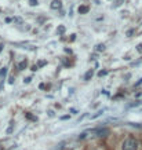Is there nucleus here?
<instances>
[{
	"label": "nucleus",
	"mask_w": 142,
	"mask_h": 150,
	"mask_svg": "<svg viewBox=\"0 0 142 150\" xmlns=\"http://www.w3.org/2000/svg\"><path fill=\"white\" fill-rule=\"evenodd\" d=\"M138 149V142L134 138H127L123 145H121V150H137Z\"/></svg>",
	"instance_id": "f257e3e1"
},
{
	"label": "nucleus",
	"mask_w": 142,
	"mask_h": 150,
	"mask_svg": "<svg viewBox=\"0 0 142 150\" xmlns=\"http://www.w3.org/2000/svg\"><path fill=\"white\" fill-rule=\"evenodd\" d=\"M91 134H95L97 136H108L109 135V129L108 128H97V129H93V131H90Z\"/></svg>",
	"instance_id": "f03ea898"
},
{
	"label": "nucleus",
	"mask_w": 142,
	"mask_h": 150,
	"mask_svg": "<svg viewBox=\"0 0 142 150\" xmlns=\"http://www.w3.org/2000/svg\"><path fill=\"white\" fill-rule=\"evenodd\" d=\"M7 67H3L0 70V91L3 90V84H4V80H6V76H7Z\"/></svg>",
	"instance_id": "7ed1b4c3"
},
{
	"label": "nucleus",
	"mask_w": 142,
	"mask_h": 150,
	"mask_svg": "<svg viewBox=\"0 0 142 150\" xmlns=\"http://www.w3.org/2000/svg\"><path fill=\"white\" fill-rule=\"evenodd\" d=\"M51 8H53V10L61 8V1H59V0H54L53 3H51Z\"/></svg>",
	"instance_id": "20e7f679"
},
{
	"label": "nucleus",
	"mask_w": 142,
	"mask_h": 150,
	"mask_svg": "<svg viewBox=\"0 0 142 150\" xmlns=\"http://www.w3.org/2000/svg\"><path fill=\"white\" fill-rule=\"evenodd\" d=\"M79 12L80 14H87V12H88V7H87V6H80Z\"/></svg>",
	"instance_id": "39448f33"
},
{
	"label": "nucleus",
	"mask_w": 142,
	"mask_h": 150,
	"mask_svg": "<svg viewBox=\"0 0 142 150\" xmlns=\"http://www.w3.org/2000/svg\"><path fill=\"white\" fill-rule=\"evenodd\" d=\"M93 74H94V72H93V69H91V70H88V72L86 73V76H84V80H90V78L93 77Z\"/></svg>",
	"instance_id": "423d86ee"
},
{
	"label": "nucleus",
	"mask_w": 142,
	"mask_h": 150,
	"mask_svg": "<svg viewBox=\"0 0 142 150\" xmlns=\"http://www.w3.org/2000/svg\"><path fill=\"white\" fill-rule=\"evenodd\" d=\"M26 66H28V62H26V61H22V62L19 63V65H18V67H19L21 70H24V69H26Z\"/></svg>",
	"instance_id": "0eeeda50"
},
{
	"label": "nucleus",
	"mask_w": 142,
	"mask_h": 150,
	"mask_svg": "<svg viewBox=\"0 0 142 150\" xmlns=\"http://www.w3.org/2000/svg\"><path fill=\"white\" fill-rule=\"evenodd\" d=\"M57 33L58 35H63V33H65V28H63V26H59L57 29Z\"/></svg>",
	"instance_id": "6e6552de"
},
{
	"label": "nucleus",
	"mask_w": 142,
	"mask_h": 150,
	"mask_svg": "<svg viewBox=\"0 0 142 150\" xmlns=\"http://www.w3.org/2000/svg\"><path fill=\"white\" fill-rule=\"evenodd\" d=\"M104 50H105V46H104V44H98V46H97V51H104Z\"/></svg>",
	"instance_id": "1a4fd4ad"
},
{
	"label": "nucleus",
	"mask_w": 142,
	"mask_h": 150,
	"mask_svg": "<svg viewBox=\"0 0 142 150\" xmlns=\"http://www.w3.org/2000/svg\"><path fill=\"white\" fill-rule=\"evenodd\" d=\"M104 113V109H102V110H100V112H98V113L97 114H94V116H93V117H91V119H97V117H98V116H101V114Z\"/></svg>",
	"instance_id": "9d476101"
},
{
	"label": "nucleus",
	"mask_w": 142,
	"mask_h": 150,
	"mask_svg": "<svg viewBox=\"0 0 142 150\" xmlns=\"http://www.w3.org/2000/svg\"><path fill=\"white\" fill-rule=\"evenodd\" d=\"M26 117H28V119H29V120H35V121H36V117H35V116H32V114H29V113H26Z\"/></svg>",
	"instance_id": "9b49d317"
},
{
	"label": "nucleus",
	"mask_w": 142,
	"mask_h": 150,
	"mask_svg": "<svg viewBox=\"0 0 142 150\" xmlns=\"http://www.w3.org/2000/svg\"><path fill=\"white\" fill-rule=\"evenodd\" d=\"M63 149V143H59V145H57V147L54 150H62Z\"/></svg>",
	"instance_id": "f8f14e48"
},
{
	"label": "nucleus",
	"mask_w": 142,
	"mask_h": 150,
	"mask_svg": "<svg viewBox=\"0 0 142 150\" xmlns=\"http://www.w3.org/2000/svg\"><path fill=\"white\" fill-rule=\"evenodd\" d=\"M46 63H47V61H39V65H37V66H39V67H40V66H44Z\"/></svg>",
	"instance_id": "ddd939ff"
},
{
	"label": "nucleus",
	"mask_w": 142,
	"mask_h": 150,
	"mask_svg": "<svg viewBox=\"0 0 142 150\" xmlns=\"http://www.w3.org/2000/svg\"><path fill=\"white\" fill-rule=\"evenodd\" d=\"M29 4L31 6H37V0H29Z\"/></svg>",
	"instance_id": "4468645a"
},
{
	"label": "nucleus",
	"mask_w": 142,
	"mask_h": 150,
	"mask_svg": "<svg viewBox=\"0 0 142 150\" xmlns=\"http://www.w3.org/2000/svg\"><path fill=\"white\" fill-rule=\"evenodd\" d=\"M123 1H124V0H117V1L115 3V7H119V6H120L121 3H123Z\"/></svg>",
	"instance_id": "2eb2a0df"
},
{
	"label": "nucleus",
	"mask_w": 142,
	"mask_h": 150,
	"mask_svg": "<svg viewBox=\"0 0 142 150\" xmlns=\"http://www.w3.org/2000/svg\"><path fill=\"white\" fill-rule=\"evenodd\" d=\"M106 74V70H101L100 73H98V76H100V77H102V76H105Z\"/></svg>",
	"instance_id": "dca6fc26"
},
{
	"label": "nucleus",
	"mask_w": 142,
	"mask_h": 150,
	"mask_svg": "<svg viewBox=\"0 0 142 150\" xmlns=\"http://www.w3.org/2000/svg\"><path fill=\"white\" fill-rule=\"evenodd\" d=\"M141 103H142V101H138V102H135V103H132L131 106H139Z\"/></svg>",
	"instance_id": "f3484780"
},
{
	"label": "nucleus",
	"mask_w": 142,
	"mask_h": 150,
	"mask_svg": "<svg viewBox=\"0 0 142 150\" xmlns=\"http://www.w3.org/2000/svg\"><path fill=\"white\" fill-rule=\"evenodd\" d=\"M137 50H138L139 52H142V44H138V46H137Z\"/></svg>",
	"instance_id": "a211bd4d"
},
{
	"label": "nucleus",
	"mask_w": 142,
	"mask_h": 150,
	"mask_svg": "<svg viewBox=\"0 0 142 150\" xmlns=\"http://www.w3.org/2000/svg\"><path fill=\"white\" fill-rule=\"evenodd\" d=\"M31 80H32V78H31V77H28V78H25V80H24V81H25V83H26V84H28V83H31Z\"/></svg>",
	"instance_id": "6ab92c4d"
},
{
	"label": "nucleus",
	"mask_w": 142,
	"mask_h": 150,
	"mask_svg": "<svg viewBox=\"0 0 142 150\" xmlns=\"http://www.w3.org/2000/svg\"><path fill=\"white\" fill-rule=\"evenodd\" d=\"M132 32H134V31H128V32H127V36H131Z\"/></svg>",
	"instance_id": "aec40b11"
},
{
	"label": "nucleus",
	"mask_w": 142,
	"mask_h": 150,
	"mask_svg": "<svg viewBox=\"0 0 142 150\" xmlns=\"http://www.w3.org/2000/svg\"><path fill=\"white\" fill-rule=\"evenodd\" d=\"M8 83H10V84H13V83H14V77H11L10 80H8Z\"/></svg>",
	"instance_id": "412c9836"
},
{
	"label": "nucleus",
	"mask_w": 142,
	"mask_h": 150,
	"mask_svg": "<svg viewBox=\"0 0 142 150\" xmlns=\"http://www.w3.org/2000/svg\"><path fill=\"white\" fill-rule=\"evenodd\" d=\"M141 83H142V78H141V80H139V81H138L137 84H135V85H139V84H141Z\"/></svg>",
	"instance_id": "4be33fe9"
},
{
	"label": "nucleus",
	"mask_w": 142,
	"mask_h": 150,
	"mask_svg": "<svg viewBox=\"0 0 142 150\" xmlns=\"http://www.w3.org/2000/svg\"><path fill=\"white\" fill-rule=\"evenodd\" d=\"M1 50H3V44H0V51H1Z\"/></svg>",
	"instance_id": "5701e85b"
},
{
	"label": "nucleus",
	"mask_w": 142,
	"mask_h": 150,
	"mask_svg": "<svg viewBox=\"0 0 142 150\" xmlns=\"http://www.w3.org/2000/svg\"><path fill=\"white\" fill-rule=\"evenodd\" d=\"M0 150H3V146H1V145H0Z\"/></svg>",
	"instance_id": "b1692460"
}]
</instances>
